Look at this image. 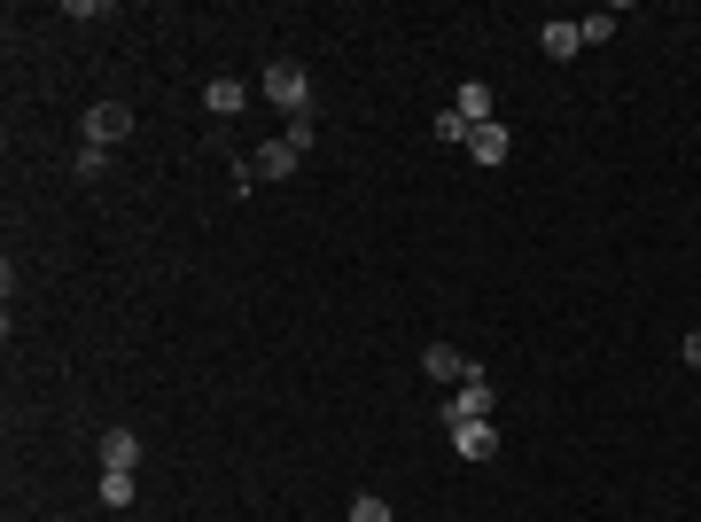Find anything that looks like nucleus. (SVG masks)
I'll return each mask as SVG.
<instances>
[{
    "instance_id": "obj_1",
    "label": "nucleus",
    "mask_w": 701,
    "mask_h": 522,
    "mask_svg": "<svg viewBox=\"0 0 701 522\" xmlns=\"http://www.w3.org/2000/svg\"><path fill=\"white\" fill-rule=\"evenodd\" d=\"M266 102H281L289 118H304L312 86H304V63H266Z\"/></svg>"
},
{
    "instance_id": "obj_2",
    "label": "nucleus",
    "mask_w": 701,
    "mask_h": 522,
    "mask_svg": "<svg viewBox=\"0 0 701 522\" xmlns=\"http://www.w3.org/2000/svg\"><path fill=\"white\" fill-rule=\"evenodd\" d=\"M491 406H499V398H491V382H483V367H476V375L460 382V398H445V429H460V421H491Z\"/></svg>"
},
{
    "instance_id": "obj_3",
    "label": "nucleus",
    "mask_w": 701,
    "mask_h": 522,
    "mask_svg": "<svg viewBox=\"0 0 701 522\" xmlns=\"http://www.w3.org/2000/svg\"><path fill=\"white\" fill-rule=\"evenodd\" d=\"M133 133V110L125 102H94V110H86V141H94V148H118Z\"/></svg>"
},
{
    "instance_id": "obj_4",
    "label": "nucleus",
    "mask_w": 701,
    "mask_h": 522,
    "mask_svg": "<svg viewBox=\"0 0 701 522\" xmlns=\"http://www.w3.org/2000/svg\"><path fill=\"white\" fill-rule=\"evenodd\" d=\"M297 156H304V141H289V133H281V141H266V148L249 156V171H257V180H289Z\"/></svg>"
},
{
    "instance_id": "obj_5",
    "label": "nucleus",
    "mask_w": 701,
    "mask_h": 522,
    "mask_svg": "<svg viewBox=\"0 0 701 522\" xmlns=\"http://www.w3.org/2000/svg\"><path fill=\"white\" fill-rule=\"evenodd\" d=\"M453 453H460V460H491V453H499V429H491V421H460V429H453Z\"/></svg>"
},
{
    "instance_id": "obj_6",
    "label": "nucleus",
    "mask_w": 701,
    "mask_h": 522,
    "mask_svg": "<svg viewBox=\"0 0 701 522\" xmlns=\"http://www.w3.org/2000/svg\"><path fill=\"white\" fill-rule=\"evenodd\" d=\"M421 367H429L436 382H468V375H476V359H460L453 343H429V352H421Z\"/></svg>"
},
{
    "instance_id": "obj_7",
    "label": "nucleus",
    "mask_w": 701,
    "mask_h": 522,
    "mask_svg": "<svg viewBox=\"0 0 701 522\" xmlns=\"http://www.w3.org/2000/svg\"><path fill=\"white\" fill-rule=\"evenodd\" d=\"M242 102H249L242 78H211V86H203V110H211V118H242Z\"/></svg>"
},
{
    "instance_id": "obj_8",
    "label": "nucleus",
    "mask_w": 701,
    "mask_h": 522,
    "mask_svg": "<svg viewBox=\"0 0 701 522\" xmlns=\"http://www.w3.org/2000/svg\"><path fill=\"white\" fill-rule=\"evenodd\" d=\"M468 156H476V164H507V125H499V118L476 125V133H468Z\"/></svg>"
},
{
    "instance_id": "obj_9",
    "label": "nucleus",
    "mask_w": 701,
    "mask_h": 522,
    "mask_svg": "<svg viewBox=\"0 0 701 522\" xmlns=\"http://www.w3.org/2000/svg\"><path fill=\"white\" fill-rule=\"evenodd\" d=\"M453 110H460L468 125H491V86H483V78H468L460 95H453Z\"/></svg>"
},
{
    "instance_id": "obj_10",
    "label": "nucleus",
    "mask_w": 701,
    "mask_h": 522,
    "mask_svg": "<svg viewBox=\"0 0 701 522\" xmlns=\"http://www.w3.org/2000/svg\"><path fill=\"white\" fill-rule=\"evenodd\" d=\"M538 47H546L554 63H569V55L585 47V24H546V32H538Z\"/></svg>"
},
{
    "instance_id": "obj_11",
    "label": "nucleus",
    "mask_w": 701,
    "mask_h": 522,
    "mask_svg": "<svg viewBox=\"0 0 701 522\" xmlns=\"http://www.w3.org/2000/svg\"><path fill=\"white\" fill-rule=\"evenodd\" d=\"M141 460V437H133V429H110V437H102V468H133Z\"/></svg>"
},
{
    "instance_id": "obj_12",
    "label": "nucleus",
    "mask_w": 701,
    "mask_h": 522,
    "mask_svg": "<svg viewBox=\"0 0 701 522\" xmlns=\"http://www.w3.org/2000/svg\"><path fill=\"white\" fill-rule=\"evenodd\" d=\"M102 507H133V468H102Z\"/></svg>"
},
{
    "instance_id": "obj_13",
    "label": "nucleus",
    "mask_w": 701,
    "mask_h": 522,
    "mask_svg": "<svg viewBox=\"0 0 701 522\" xmlns=\"http://www.w3.org/2000/svg\"><path fill=\"white\" fill-rule=\"evenodd\" d=\"M468 133H476V125H468L460 110H445V118H436V141H445V148H468Z\"/></svg>"
},
{
    "instance_id": "obj_14",
    "label": "nucleus",
    "mask_w": 701,
    "mask_h": 522,
    "mask_svg": "<svg viewBox=\"0 0 701 522\" xmlns=\"http://www.w3.org/2000/svg\"><path fill=\"white\" fill-rule=\"evenodd\" d=\"M102 164H110V148H94V141H86V148L70 156V171H78V180H102Z\"/></svg>"
},
{
    "instance_id": "obj_15",
    "label": "nucleus",
    "mask_w": 701,
    "mask_h": 522,
    "mask_svg": "<svg viewBox=\"0 0 701 522\" xmlns=\"http://www.w3.org/2000/svg\"><path fill=\"white\" fill-rule=\"evenodd\" d=\"M600 40H616V9H600V16H585V47H600Z\"/></svg>"
},
{
    "instance_id": "obj_16",
    "label": "nucleus",
    "mask_w": 701,
    "mask_h": 522,
    "mask_svg": "<svg viewBox=\"0 0 701 522\" xmlns=\"http://www.w3.org/2000/svg\"><path fill=\"white\" fill-rule=\"evenodd\" d=\"M350 522H390V499H375V491L350 499Z\"/></svg>"
},
{
    "instance_id": "obj_17",
    "label": "nucleus",
    "mask_w": 701,
    "mask_h": 522,
    "mask_svg": "<svg viewBox=\"0 0 701 522\" xmlns=\"http://www.w3.org/2000/svg\"><path fill=\"white\" fill-rule=\"evenodd\" d=\"M678 352H686V367H693V375H701V327H693V335H686V343H678Z\"/></svg>"
}]
</instances>
